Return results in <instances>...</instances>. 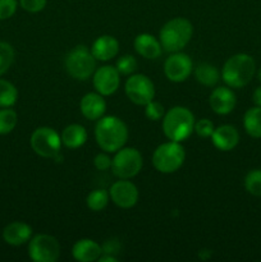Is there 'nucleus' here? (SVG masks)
Returning a JSON list of instances; mask_svg holds the SVG:
<instances>
[{
  "label": "nucleus",
  "instance_id": "nucleus-5",
  "mask_svg": "<svg viewBox=\"0 0 261 262\" xmlns=\"http://www.w3.org/2000/svg\"><path fill=\"white\" fill-rule=\"evenodd\" d=\"M66 69L72 78L77 81H86L94 76L96 71V59L91 50L84 45L72 49L66 56Z\"/></svg>",
  "mask_w": 261,
  "mask_h": 262
},
{
  "label": "nucleus",
  "instance_id": "nucleus-30",
  "mask_svg": "<svg viewBox=\"0 0 261 262\" xmlns=\"http://www.w3.org/2000/svg\"><path fill=\"white\" fill-rule=\"evenodd\" d=\"M164 106L158 101H150L148 104L145 105V115L148 120L153 122H158V120L163 119L164 117Z\"/></svg>",
  "mask_w": 261,
  "mask_h": 262
},
{
  "label": "nucleus",
  "instance_id": "nucleus-38",
  "mask_svg": "<svg viewBox=\"0 0 261 262\" xmlns=\"http://www.w3.org/2000/svg\"><path fill=\"white\" fill-rule=\"evenodd\" d=\"M258 81L261 82V68H260V71H258Z\"/></svg>",
  "mask_w": 261,
  "mask_h": 262
},
{
  "label": "nucleus",
  "instance_id": "nucleus-17",
  "mask_svg": "<svg viewBox=\"0 0 261 262\" xmlns=\"http://www.w3.org/2000/svg\"><path fill=\"white\" fill-rule=\"evenodd\" d=\"M119 51V42L110 35H102L94 41L91 46V53L96 60L107 61L115 58Z\"/></svg>",
  "mask_w": 261,
  "mask_h": 262
},
{
  "label": "nucleus",
  "instance_id": "nucleus-23",
  "mask_svg": "<svg viewBox=\"0 0 261 262\" xmlns=\"http://www.w3.org/2000/svg\"><path fill=\"white\" fill-rule=\"evenodd\" d=\"M243 127L247 135L253 138H261V107H251L243 117Z\"/></svg>",
  "mask_w": 261,
  "mask_h": 262
},
{
  "label": "nucleus",
  "instance_id": "nucleus-25",
  "mask_svg": "<svg viewBox=\"0 0 261 262\" xmlns=\"http://www.w3.org/2000/svg\"><path fill=\"white\" fill-rule=\"evenodd\" d=\"M18 91L15 86L5 79H0V107H10L17 102Z\"/></svg>",
  "mask_w": 261,
  "mask_h": 262
},
{
  "label": "nucleus",
  "instance_id": "nucleus-31",
  "mask_svg": "<svg viewBox=\"0 0 261 262\" xmlns=\"http://www.w3.org/2000/svg\"><path fill=\"white\" fill-rule=\"evenodd\" d=\"M214 129H215V125L210 119H200L197 120V122H194L193 132L201 138L211 137Z\"/></svg>",
  "mask_w": 261,
  "mask_h": 262
},
{
  "label": "nucleus",
  "instance_id": "nucleus-26",
  "mask_svg": "<svg viewBox=\"0 0 261 262\" xmlns=\"http://www.w3.org/2000/svg\"><path fill=\"white\" fill-rule=\"evenodd\" d=\"M17 113L12 109H5L0 110V135H8L12 132L17 125Z\"/></svg>",
  "mask_w": 261,
  "mask_h": 262
},
{
  "label": "nucleus",
  "instance_id": "nucleus-33",
  "mask_svg": "<svg viewBox=\"0 0 261 262\" xmlns=\"http://www.w3.org/2000/svg\"><path fill=\"white\" fill-rule=\"evenodd\" d=\"M48 0H19V4L26 12L38 13L46 7Z\"/></svg>",
  "mask_w": 261,
  "mask_h": 262
},
{
  "label": "nucleus",
  "instance_id": "nucleus-1",
  "mask_svg": "<svg viewBox=\"0 0 261 262\" xmlns=\"http://www.w3.org/2000/svg\"><path fill=\"white\" fill-rule=\"evenodd\" d=\"M97 145L105 152H117L128 140V128L122 119L114 115L100 118L95 127Z\"/></svg>",
  "mask_w": 261,
  "mask_h": 262
},
{
  "label": "nucleus",
  "instance_id": "nucleus-20",
  "mask_svg": "<svg viewBox=\"0 0 261 262\" xmlns=\"http://www.w3.org/2000/svg\"><path fill=\"white\" fill-rule=\"evenodd\" d=\"M133 45H135L136 51L142 58L151 59V60L158 59L161 55V50H163L160 41L155 36L150 35V33H140L135 38Z\"/></svg>",
  "mask_w": 261,
  "mask_h": 262
},
{
  "label": "nucleus",
  "instance_id": "nucleus-12",
  "mask_svg": "<svg viewBox=\"0 0 261 262\" xmlns=\"http://www.w3.org/2000/svg\"><path fill=\"white\" fill-rule=\"evenodd\" d=\"M92 82H94L96 92H99L102 96H110L119 89L120 73L115 67H100L99 69L95 71Z\"/></svg>",
  "mask_w": 261,
  "mask_h": 262
},
{
  "label": "nucleus",
  "instance_id": "nucleus-13",
  "mask_svg": "<svg viewBox=\"0 0 261 262\" xmlns=\"http://www.w3.org/2000/svg\"><path fill=\"white\" fill-rule=\"evenodd\" d=\"M109 194L112 201L120 209H130L138 201L137 187L128 179H120L113 183Z\"/></svg>",
  "mask_w": 261,
  "mask_h": 262
},
{
  "label": "nucleus",
  "instance_id": "nucleus-18",
  "mask_svg": "<svg viewBox=\"0 0 261 262\" xmlns=\"http://www.w3.org/2000/svg\"><path fill=\"white\" fill-rule=\"evenodd\" d=\"M72 255L74 260L79 262H94L99 260L102 255L101 246L92 239H79L74 243L72 248Z\"/></svg>",
  "mask_w": 261,
  "mask_h": 262
},
{
  "label": "nucleus",
  "instance_id": "nucleus-21",
  "mask_svg": "<svg viewBox=\"0 0 261 262\" xmlns=\"http://www.w3.org/2000/svg\"><path fill=\"white\" fill-rule=\"evenodd\" d=\"M61 143L66 147L78 148L83 146L87 141V130L83 125L81 124H71L67 125L61 132Z\"/></svg>",
  "mask_w": 261,
  "mask_h": 262
},
{
  "label": "nucleus",
  "instance_id": "nucleus-4",
  "mask_svg": "<svg viewBox=\"0 0 261 262\" xmlns=\"http://www.w3.org/2000/svg\"><path fill=\"white\" fill-rule=\"evenodd\" d=\"M192 35H193L192 23L186 18L178 17L168 20L161 27L159 41L164 50L169 53H177V51H182L188 45Z\"/></svg>",
  "mask_w": 261,
  "mask_h": 262
},
{
  "label": "nucleus",
  "instance_id": "nucleus-11",
  "mask_svg": "<svg viewBox=\"0 0 261 262\" xmlns=\"http://www.w3.org/2000/svg\"><path fill=\"white\" fill-rule=\"evenodd\" d=\"M192 68H193L192 59L182 51L171 53V55L164 63V73L166 78L176 83L186 81L191 76Z\"/></svg>",
  "mask_w": 261,
  "mask_h": 262
},
{
  "label": "nucleus",
  "instance_id": "nucleus-7",
  "mask_svg": "<svg viewBox=\"0 0 261 262\" xmlns=\"http://www.w3.org/2000/svg\"><path fill=\"white\" fill-rule=\"evenodd\" d=\"M143 165L142 155L135 147H122L112 160V171L119 179H130L137 176Z\"/></svg>",
  "mask_w": 261,
  "mask_h": 262
},
{
  "label": "nucleus",
  "instance_id": "nucleus-8",
  "mask_svg": "<svg viewBox=\"0 0 261 262\" xmlns=\"http://www.w3.org/2000/svg\"><path fill=\"white\" fill-rule=\"evenodd\" d=\"M31 147L38 156L45 159H55L60 154L61 137L50 127H40L31 136Z\"/></svg>",
  "mask_w": 261,
  "mask_h": 262
},
{
  "label": "nucleus",
  "instance_id": "nucleus-34",
  "mask_svg": "<svg viewBox=\"0 0 261 262\" xmlns=\"http://www.w3.org/2000/svg\"><path fill=\"white\" fill-rule=\"evenodd\" d=\"M102 253L105 255H112L117 256L119 255L120 251H122V245H120V241L117 238H110V239L105 241L104 245L101 246Z\"/></svg>",
  "mask_w": 261,
  "mask_h": 262
},
{
  "label": "nucleus",
  "instance_id": "nucleus-27",
  "mask_svg": "<svg viewBox=\"0 0 261 262\" xmlns=\"http://www.w3.org/2000/svg\"><path fill=\"white\" fill-rule=\"evenodd\" d=\"M245 188L252 196H261V169L248 171L245 178Z\"/></svg>",
  "mask_w": 261,
  "mask_h": 262
},
{
  "label": "nucleus",
  "instance_id": "nucleus-3",
  "mask_svg": "<svg viewBox=\"0 0 261 262\" xmlns=\"http://www.w3.org/2000/svg\"><path fill=\"white\" fill-rule=\"evenodd\" d=\"M194 115L184 106H174L164 114L163 132L169 141L182 142L192 135L194 129Z\"/></svg>",
  "mask_w": 261,
  "mask_h": 262
},
{
  "label": "nucleus",
  "instance_id": "nucleus-19",
  "mask_svg": "<svg viewBox=\"0 0 261 262\" xmlns=\"http://www.w3.org/2000/svg\"><path fill=\"white\" fill-rule=\"evenodd\" d=\"M32 237V228L22 222H13L3 230V238L10 246H22Z\"/></svg>",
  "mask_w": 261,
  "mask_h": 262
},
{
  "label": "nucleus",
  "instance_id": "nucleus-36",
  "mask_svg": "<svg viewBox=\"0 0 261 262\" xmlns=\"http://www.w3.org/2000/svg\"><path fill=\"white\" fill-rule=\"evenodd\" d=\"M252 101L255 102L256 106H260L261 107V86L257 87V89H256L255 91H253Z\"/></svg>",
  "mask_w": 261,
  "mask_h": 262
},
{
  "label": "nucleus",
  "instance_id": "nucleus-37",
  "mask_svg": "<svg viewBox=\"0 0 261 262\" xmlns=\"http://www.w3.org/2000/svg\"><path fill=\"white\" fill-rule=\"evenodd\" d=\"M99 262H117L118 258L115 257V256H112V255H105V253H102L101 256L99 257Z\"/></svg>",
  "mask_w": 261,
  "mask_h": 262
},
{
  "label": "nucleus",
  "instance_id": "nucleus-9",
  "mask_svg": "<svg viewBox=\"0 0 261 262\" xmlns=\"http://www.w3.org/2000/svg\"><path fill=\"white\" fill-rule=\"evenodd\" d=\"M28 255L35 262H55L60 256V245L53 235L37 234L30 239Z\"/></svg>",
  "mask_w": 261,
  "mask_h": 262
},
{
  "label": "nucleus",
  "instance_id": "nucleus-32",
  "mask_svg": "<svg viewBox=\"0 0 261 262\" xmlns=\"http://www.w3.org/2000/svg\"><path fill=\"white\" fill-rule=\"evenodd\" d=\"M17 10V0H0V20L8 19Z\"/></svg>",
  "mask_w": 261,
  "mask_h": 262
},
{
  "label": "nucleus",
  "instance_id": "nucleus-28",
  "mask_svg": "<svg viewBox=\"0 0 261 262\" xmlns=\"http://www.w3.org/2000/svg\"><path fill=\"white\" fill-rule=\"evenodd\" d=\"M14 61V50L12 45L0 41V76L5 73Z\"/></svg>",
  "mask_w": 261,
  "mask_h": 262
},
{
  "label": "nucleus",
  "instance_id": "nucleus-24",
  "mask_svg": "<svg viewBox=\"0 0 261 262\" xmlns=\"http://www.w3.org/2000/svg\"><path fill=\"white\" fill-rule=\"evenodd\" d=\"M109 199L110 194L107 191H105V189H94V191L87 194L86 205L91 211H101L107 206Z\"/></svg>",
  "mask_w": 261,
  "mask_h": 262
},
{
  "label": "nucleus",
  "instance_id": "nucleus-6",
  "mask_svg": "<svg viewBox=\"0 0 261 262\" xmlns=\"http://www.w3.org/2000/svg\"><path fill=\"white\" fill-rule=\"evenodd\" d=\"M186 152L181 142L169 141L156 147L153 155L154 168L163 174H171L184 163Z\"/></svg>",
  "mask_w": 261,
  "mask_h": 262
},
{
  "label": "nucleus",
  "instance_id": "nucleus-29",
  "mask_svg": "<svg viewBox=\"0 0 261 262\" xmlns=\"http://www.w3.org/2000/svg\"><path fill=\"white\" fill-rule=\"evenodd\" d=\"M115 68L123 76H130L137 69V60L132 55H123L117 60V67Z\"/></svg>",
  "mask_w": 261,
  "mask_h": 262
},
{
  "label": "nucleus",
  "instance_id": "nucleus-15",
  "mask_svg": "<svg viewBox=\"0 0 261 262\" xmlns=\"http://www.w3.org/2000/svg\"><path fill=\"white\" fill-rule=\"evenodd\" d=\"M79 109L82 115L89 120H99L106 112V102L99 92H90L81 99Z\"/></svg>",
  "mask_w": 261,
  "mask_h": 262
},
{
  "label": "nucleus",
  "instance_id": "nucleus-16",
  "mask_svg": "<svg viewBox=\"0 0 261 262\" xmlns=\"http://www.w3.org/2000/svg\"><path fill=\"white\" fill-rule=\"evenodd\" d=\"M212 145L220 151H230L240 142V133L233 125L224 124L215 128L211 135Z\"/></svg>",
  "mask_w": 261,
  "mask_h": 262
},
{
  "label": "nucleus",
  "instance_id": "nucleus-22",
  "mask_svg": "<svg viewBox=\"0 0 261 262\" xmlns=\"http://www.w3.org/2000/svg\"><path fill=\"white\" fill-rule=\"evenodd\" d=\"M194 77L197 82L206 87H212L219 82L220 73L217 68L212 64L201 63L194 69Z\"/></svg>",
  "mask_w": 261,
  "mask_h": 262
},
{
  "label": "nucleus",
  "instance_id": "nucleus-2",
  "mask_svg": "<svg viewBox=\"0 0 261 262\" xmlns=\"http://www.w3.org/2000/svg\"><path fill=\"white\" fill-rule=\"evenodd\" d=\"M256 72V63L248 54H235L224 63L223 81L230 89H242L251 82Z\"/></svg>",
  "mask_w": 261,
  "mask_h": 262
},
{
  "label": "nucleus",
  "instance_id": "nucleus-14",
  "mask_svg": "<svg viewBox=\"0 0 261 262\" xmlns=\"http://www.w3.org/2000/svg\"><path fill=\"white\" fill-rule=\"evenodd\" d=\"M235 95L229 87H216L210 94L209 104L212 112L219 115H227L235 107Z\"/></svg>",
  "mask_w": 261,
  "mask_h": 262
},
{
  "label": "nucleus",
  "instance_id": "nucleus-10",
  "mask_svg": "<svg viewBox=\"0 0 261 262\" xmlns=\"http://www.w3.org/2000/svg\"><path fill=\"white\" fill-rule=\"evenodd\" d=\"M125 95L136 105L145 106L155 97V86L145 74H130L125 82Z\"/></svg>",
  "mask_w": 261,
  "mask_h": 262
},
{
  "label": "nucleus",
  "instance_id": "nucleus-35",
  "mask_svg": "<svg viewBox=\"0 0 261 262\" xmlns=\"http://www.w3.org/2000/svg\"><path fill=\"white\" fill-rule=\"evenodd\" d=\"M112 160L113 159H110L106 154H97L94 159V165L97 170L104 171L112 168Z\"/></svg>",
  "mask_w": 261,
  "mask_h": 262
}]
</instances>
